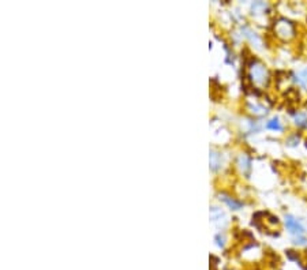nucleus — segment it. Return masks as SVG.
<instances>
[{
    "mask_svg": "<svg viewBox=\"0 0 307 270\" xmlns=\"http://www.w3.org/2000/svg\"><path fill=\"white\" fill-rule=\"evenodd\" d=\"M250 67V78L252 82L258 83V85H264L268 81V71L265 68V66H262L260 62L257 60H251V63L248 64Z\"/></svg>",
    "mask_w": 307,
    "mask_h": 270,
    "instance_id": "obj_1",
    "label": "nucleus"
},
{
    "mask_svg": "<svg viewBox=\"0 0 307 270\" xmlns=\"http://www.w3.org/2000/svg\"><path fill=\"white\" fill-rule=\"evenodd\" d=\"M275 31L277 33L279 37L284 40H290L292 35L295 34V26L292 24L291 21L281 18L277 21V24L275 25Z\"/></svg>",
    "mask_w": 307,
    "mask_h": 270,
    "instance_id": "obj_2",
    "label": "nucleus"
},
{
    "mask_svg": "<svg viewBox=\"0 0 307 270\" xmlns=\"http://www.w3.org/2000/svg\"><path fill=\"white\" fill-rule=\"evenodd\" d=\"M285 227H287L288 232L292 236H295V238H302V236H304V232H306L303 224L291 214L285 215Z\"/></svg>",
    "mask_w": 307,
    "mask_h": 270,
    "instance_id": "obj_3",
    "label": "nucleus"
},
{
    "mask_svg": "<svg viewBox=\"0 0 307 270\" xmlns=\"http://www.w3.org/2000/svg\"><path fill=\"white\" fill-rule=\"evenodd\" d=\"M220 200L228 205V208L231 209V210H239V209L243 206L242 202L237 201L235 198H232V196L227 195V194H220Z\"/></svg>",
    "mask_w": 307,
    "mask_h": 270,
    "instance_id": "obj_4",
    "label": "nucleus"
},
{
    "mask_svg": "<svg viewBox=\"0 0 307 270\" xmlns=\"http://www.w3.org/2000/svg\"><path fill=\"white\" fill-rule=\"evenodd\" d=\"M295 82L299 85L300 87H303V89H307V68L304 70L299 71L298 74H295Z\"/></svg>",
    "mask_w": 307,
    "mask_h": 270,
    "instance_id": "obj_5",
    "label": "nucleus"
},
{
    "mask_svg": "<svg viewBox=\"0 0 307 270\" xmlns=\"http://www.w3.org/2000/svg\"><path fill=\"white\" fill-rule=\"evenodd\" d=\"M266 129L272 130V131H283V124L277 118H273L266 123Z\"/></svg>",
    "mask_w": 307,
    "mask_h": 270,
    "instance_id": "obj_6",
    "label": "nucleus"
},
{
    "mask_svg": "<svg viewBox=\"0 0 307 270\" xmlns=\"http://www.w3.org/2000/svg\"><path fill=\"white\" fill-rule=\"evenodd\" d=\"M220 165H221L220 154H219L217 152H214V150H210V167H212V169L216 171Z\"/></svg>",
    "mask_w": 307,
    "mask_h": 270,
    "instance_id": "obj_7",
    "label": "nucleus"
},
{
    "mask_svg": "<svg viewBox=\"0 0 307 270\" xmlns=\"http://www.w3.org/2000/svg\"><path fill=\"white\" fill-rule=\"evenodd\" d=\"M295 124L298 127H307V116L304 114L295 115Z\"/></svg>",
    "mask_w": 307,
    "mask_h": 270,
    "instance_id": "obj_8",
    "label": "nucleus"
},
{
    "mask_svg": "<svg viewBox=\"0 0 307 270\" xmlns=\"http://www.w3.org/2000/svg\"><path fill=\"white\" fill-rule=\"evenodd\" d=\"M239 164H240V168H242V169H247V171L250 169V160H248L246 156L240 157Z\"/></svg>",
    "mask_w": 307,
    "mask_h": 270,
    "instance_id": "obj_9",
    "label": "nucleus"
},
{
    "mask_svg": "<svg viewBox=\"0 0 307 270\" xmlns=\"http://www.w3.org/2000/svg\"><path fill=\"white\" fill-rule=\"evenodd\" d=\"M298 142H299V138H298V135H294V137H291L290 139H288L287 145L296 146V145H298Z\"/></svg>",
    "mask_w": 307,
    "mask_h": 270,
    "instance_id": "obj_10",
    "label": "nucleus"
},
{
    "mask_svg": "<svg viewBox=\"0 0 307 270\" xmlns=\"http://www.w3.org/2000/svg\"><path fill=\"white\" fill-rule=\"evenodd\" d=\"M225 238H224V235H220V233H219V235L216 236V243H217V246L219 247H224V244H225Z\"/></svg>",
    "mask_w": 307,
    "mask_h": 270,
    "instance_id": "obj_11",
    "label": "nucleus"
}]
</instances>
